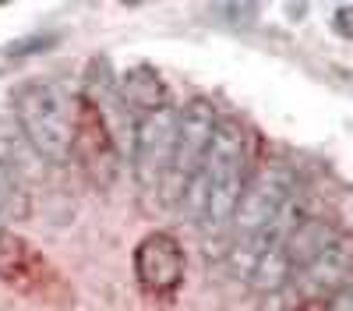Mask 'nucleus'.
Returning a JSON list of instances; mask_svg holds the SVG:
<instances>
[{
    "label": "nucleus",
    "instance_id": "obj_4",
    "mask_svg": "<svg viewBox=\"0 0 353 311\" xmlns=\"http://www.w3.org/2000/svg\"><path fill=\"white\" fill-rule=\"evenodd\" d=\"M219 113L209 99H191L181 110V128H176V146H173V159H170V174L163 181L159 202L163 205H181L184 191L191 188L194 174L205 163V152L212 146V134L219 128Z\"/></svg>",
    "mask_w": 353,
    "mask_h": 311
},
{
    "label": "nucleus",
    "instance_id": "obj_2",
    "mask_svg": "<svg viewBox=\"0 0 353 311\" xmlns=\"http://www.w3.org/2000/svg\"><path fill=\"white\" fill-rule=\"evenodd\" d=\"M14 121L50 166L71 163L74 149V99L53 81H25L14 92Z\"/></svg>",
    "mask_w": 353,
    "mask_h": 311
},
{
    "label": "nucleus",
    "instance_id": "obj_15",
    "mask_svg": "<svg viewBox=\"0 0 353 311\" xmlns=\"http://www.w3.org/2000/svg\"><path fill=\"white\" fill-rule=\"evenodd\" d=\"M57 43V36H28V39H18V43H11L4 53L8 57H25V53H39V50H50Z\"/></svg>",
    "mask_w": 353,
    "mask_h": 311
},
{
    "label": "nucleus",
    "instance_id": "obj_3",
    "mask_svg": "<svg viewBox=\"0 0 353 311\" xmlns=\"http://www.w3.org/2000/svg\"><path fill=\"white\" fill-rule=\"evenodd\" d=\"M297 194H301V181H297V174H293V166H286L279 159L261 163L248 177V188L241 194L237 216H233L230 244L248 241L258 230H265V226H272L293 202H297Z\"/></svg>",
    "mask_w": 353,
    "mask_h": 311
},
{
    "label": "nucleus",
    "instance_id": "obj_17",
    "mask_svg": "<svg viewBox=\"0 0 353 311\" xmlns=\"http://www.w3.org/2000/svg\"><path fill=\"white\" fill-rule=\"evenodd\" d=\"M332 28L343 36V39H350L353 43V4H343V8H336V14H332Z\"/></svg>",
    "mask_w": 353,
    "mask_h": 311
},
{
    "label": "nucleus",
    "instance_id": "obj_16",
    "mask_svg": "<svg viewBox=\"0 0 353 311\" xmlns=\"http://www.w3.org/2000/svg\"><path fill=\"white\" fill-rule=\"evenodd\" d=\"M209 14H230V21H254L258 8L254 4H212Z\"/></svg>",
    "mask_w": 353,
    "mask_h": 311
},
{
    "label": "nucleus",
    "instance_id": "obj_19",
    "mask_svg": "<svg viewBox=\"0 0 353 311\" xmlns=\"http://www.w3.org/2000/svg\"><path fill=\"white\" fill-rule=\"evenodd\" d=\"M290 311H311V308H307V304H301V308H290Z\"/></svg>",
    "mask_w": 353,
    "mask_h": 311
},
{
    "label": "nucleus",
    "instance_id": "obj_8",
    "mask_svg": "<svg viewBox=\"0 0 353 311\" xmlns=\"http://www.w3.org/2000/svg\"><path fill=\"white\" fill-rule=\"evenodd\" d=\"M346 283H353V237L339 234L318 259H311L304 269L293 272L290 287L297 290V297L307 308H314V304H329Z\"/></svg>",
    "mask_w": 353,
    "mask_h": 311
},
{
    "label": "nucleus",
    "instance_id": "obj_10",
    "mask_svg": "<svg viewBox=\"0 0 353 311\" xmlns=\"http://www.w3.org/2000/svg\"><path fill=\"white\" fill-rule=\"evenodd\" d=\"M117 92H121V103H124L128 110H134L138 117H145V113H156V110H163V106H173L166 81H163L159 71L149 68V64H134V68H128L124 74H117Z\"/></svg>",
    "mask_w": 353,
    "mask_h": 311
},
{
    "label": "nucleus",
    "instance_id": "obj_7",
    "mask_svg": "<svg viewBox=\"0 0 353 311\" xmlns=\"http://www.w3.org/2000/svg\"><path fill=\"white\" fill-rule=\"evenodd\" d=\"M0 279L8 287L21 294H36V297H53L64 290L57 269L46 262V254L11 230H0Z\"/></svg>",
    "mask_w": 353,
    "mask_h": 311
},
{
    "label": "nucleus",
    "instance_id": "obj_9",
    "mask_svg": "<svg viewBox=\"0 0 353 311\" xmlns=\"http://www.w3.org/2000/svg\"><path fill=\"white\" fill-rule=\"evenodd\" d=\"M134 276L145 294L170 297L184 283V248L173 234L152 230L134 248Z\"/></svg>",
    "mask_w": 353,
    "mask_h": 311
},
{
    "label": "nucleus",
    "instance_id": "obj_12",
    "mask_svg": "<svg viewBox=\"0 0 353 311\" xmlns=\"http://www.w3.org/2000/svg\"><path fill=\"white\" fill-rule=\"evenodd\" d=\"M0 163H4L8 170H14L21 181L39 177L43 166H46L43 156L32 149V141L25 138L21 124L14 117H4V113H0Z\"/></svg>",
    "mask_w": 353,
    "mask_h": 311
},
{
    "label": "nucleus",
    "instance_id": "obj_6",
    "mask_svg": "<svg viewBox=\"0 0 353 311\" xmlns=\"http://www.w3.org/2000/svg\"><path fill=\"white\" fill-rule=\"evenodd\" d=\"M71 159L85 174L88 184L96 188H113V181L121 177V149L110 131L106 113L92 103L78 96L74 99V149Z\"/></svg>",
    "mask_w": 353,
    "mask_h": 311
},
{
    "label": "nucleus",
    "instance_id": "obj_1",
    "mask_svg": "<svg viewBox=\"0 0 353 311\" xmlns=\"http://www.w3.org/2000/svg\"><path fill=\"white\" fill-rule=\"evenodd\" d=\"M244 188H248V131L241 121L223 117L201 170L184 191L181 205H176L201 230L205 251L216 254V259L230 254L233 216H237Z\"/></svg>",
    "mask_w": 353,
    "mask_h": 311
},
{
    "label": "nucleus",
    "instance_id": "obj_18",
    "mask_svg": "<svg viewBox=\"0 0 353 311\" xmlns=\"http://www.w3.org/2000/svg\"><path fill=\"white\" fill-rule=\"evenodd\" d=\"M325 311H353V283H346V287L325 304Z\"/></svg>",
    "mask_w": 353,
    "mask_h": 311
},
{
    "label": "nucleus",
    "instance_id": "obj_20",
    "mask_svg": "<svg viewBox=\"0 0 353 311\" xmlns=\"http://www.w3.org/2000/svg\"><path fill=\"white\" fill-rule=\"evenodd\" d=\"M0 230H4V219H0Z\"/></svg>",
    "mask_w": 353,
    "mask_h": 311
},
{
    "label": "nucleus",
    "instance_id": "obj_11",
    "mask_svg": "<svg viewBox=\"0 0 353 311\" xmlns=\"http://www.w3.org/2000/svg\"><path fill=\"white\" fill-rule=\"evenodd\" d=\"M343 230H336V226L329 219H321V216H304L297 226H293V234L286 237V259L293 265V272L304 269L311 259H318L321 251H325Z\"/></svg>",
    "mask_w": 353,
    "mask_h": 311
},
{
    "label": "nucleus",
    "instance_id": "obj_14",
    "mask_svg": "<svg viewBox=\"0 0 353 311\" xmlns=\"http://www.w3.org/2000/svg\"><path fill=\"white\" fill-rule=\"evenodd\" d=\"M32 216V198H28L25 181L0 163V219H28Z\"/></svg>",
    "mask_w": 353,
    "mask_h": 311
},
{
    "label": "nucleus",
    "instance_id": "obj_5",
    "mask_svg": "<svg viewBox=\"0 0 353 311\" xmlns=\"http://www.w3.org/2000/svg\"><path fill=\"white\" fill-rule=\"evenodd\" d=\"M176 128H181V110L163 106L156 113H145L134 121V134H131V170L138 191L149 198L163 191V181L170 174V159H173V146H176Z\"/></svg>",
    "mask_w": 353,
    "mask_h": 311
},
{
    "label": "nucleus",
    "instance_id": "obj_13",
    "mask_svg": "<svg viewBox=\"0 0 353 311\" xmlns=\"http://www.w3.org/2000/svg\"><path fill=\"white\" fill-rule=\"evenodd\" d=\"M290 279H293V265L286 259V248H269V251H261L251 272H248V287L258 290V294H276L283 287H290Z\"/></svg>",
    "mask_w": 353,
    "mask_h": 311
}]
</instances>
